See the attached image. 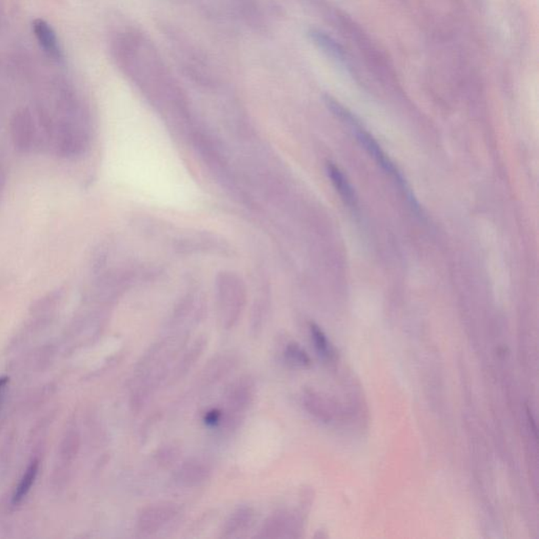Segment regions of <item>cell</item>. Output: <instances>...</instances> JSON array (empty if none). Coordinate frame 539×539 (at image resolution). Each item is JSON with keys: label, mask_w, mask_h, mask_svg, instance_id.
Instances as JSON below:
<instances>
[{"label": "cell", "mask_w": 539, "mask_h": 539, "mask_svg": "<svg viewBox=\"0 0 539 539\" xmlns=\"http://www.w3.org/2000/svg\"><path fill=\"white\" fill-rule=\"evenodd\" d=\"M12 140L20 152L36 153L49 151V136L41 115L35 116L28 110L16 114L12 121Z\"/></svg>", "instance_id": "cell-1"}, {"label": "cell", "mask_w": 539, "mask_h": 539, "mask_svg": "<svg viewBox=\"0 0 539 539\" xmlns=\"http://www.w3.org/2000/svg\"><path fill=\"white\" fill-rule=\"evenodd\" d=\"M254 383L249 377L235 381L226 393V411L221 414L220 425L226 430H234L243 421L254 398Z\"/></svg>", "instance_id": "cell-2"}, {"label": "cell", "mask_w": 539, "mask_h": 539, "mask_svg": "<svg viewBox=\"0 0 539 539\" xmlns=\"http://www.w3.org/2000/svg\"><path fill=\"white\" fill-rule=\"evenodd\" d=\"M177 514L178 507L173 503L149 505L144 507L138 516V531L144 534H152L171 521Z\"/></svg>", "instance_id": "cell-3"}, {"label": "cell", "mask_w": 539, "mask_h": 539, "mask_svg": "<svg viewBox=\"0 0 539 539\" xmlns=\"http://www.w3.org/2000/svg\"><path fill=\"white\" fill-rule=\"evenodd\" d=\"M211 465L199 458L189 459L178 470L176 479L184 486H195L205 482L211 475Z\"/></svg>", "instance_id": "cell-4"}, {"label": "cell", "mask_w": 539, "mask_h": 539, "mask_svg": "<svg viewBox=\"0 0 539 539\" xmlns=\"http://www.w3.org/2000/svg\"><path fill=\"white\" fill-rule=\"evenodd\" d=\"M33 30L39 45L50 57L60 60L62 57L60 43L53 28L46 20H36L33 22Z\"/></svg>", "instance_id": "cell-5"}, {"label": "cell", "mask_w": 539, "mask_h": 539, "mask_svg": "<svg viewBox=\"0 0 539 539\" xmlns=\"http://www.w3.org/2000/svg\"><path fill=\"white\" fill-rule=\"evenodd\" d=\"M254 519V512L251 507H241L237 509L234 513L231 514L228 519L224 524L222 530V536L233 537L235 535L240 534L245 532L247 528H250Z\"/></svg>", "instance_id": "cell-6"}, {"label": "cell", "mask_w": 539, "mask_h": 539, "mask_svg": "<svg viewBox=\"0 0 539 539\" xmlns=\"http://www.w3.org/2000/svg\"><path fill=\"white\" fill-rule=\"evenodd\" d=\"M293 520L284 513H276L264 522L261 528L262 538H280L291 536Z\"/></svg>", "instance_id": "cell-7"}, {"label": "cell", "mask_w": 539, "mask_h": 539, "mask_svg": "<svg viewBox=\"0 0 539 539\" xmlns=\"http://www.w3.org/2000/svg\"><path fill=\"white\" fill-rule=\"evenodd\" d=\"M310 39L314 41L320 49H322L327 55L339 62H346L347 55L345 49L341 43H337L333 37L320 30H311L309 33Z\"/></svg>", "instance_id": "cell-8"}, {"label": "cell", "mask_w": 539, "mask_h": 539, "mask_svg": "<svg viewBox=\"0 0 539 539\" xmlns=\"http://www.w3.org/2000/svg\"><path fill=\"white\" fill-rule=\"evenodd\" d=\"M327 169H328V174L330 176L331 180H332V184H334L339 194L345 199L348 205H353L354 201H355L354 190L350 182H348L347 178L343 175V172L336 165H333V163H328Z\"/></svg>", "instance_id": "cell-9"}, {"label": "cell", "mask_w": 539, "mask_h": 539, "mask_svg": "<svg viewBox=\"0 0 539 539\" xmlns=\"http://www.w3.org/2000/svg\"><path fill=\"white\" fill-rule=\"evenodd\" d=\"M39 461L35 460L34 463H31L30 467L28 468L26 473L22 476V480H20V484H18V489H16L15 493L13 495L14 505H18L27 496L29 491L32 488L33 484H34L35 479H36L37 474H39Z\"/></svg>", "instance_id": "cell-10"}, {"label": "cell", "mask_w": 539, "mask_h": 539, "mask_svg": "<svg viewBox=\"0 0 539 539\" xmlns=\"http://www.w3.org/2000/svg\"><path fill=\"white\" fill-rule=\"evenodd\" d=\"M285 358L289 364L299 368H306L311 364L308 354L295 343H290L285 349Z\"/></svg>", "instance_id": "cell-11"}, {"label": "cell", "mask_w": 539, "mask_h": 539, "mask_svg": "<svg viewBox=\"0 0 539 539\" xmlns=\"http://www.w3.org/2000/svg\"><path fill=\"white\" fill-rule=\"evenodd\" d=\"M231 364H233V360L231 358L221 357L214 360L213 364L209 367L207 370H205V379L207 381H219V378H221L226 375V373L228 372Z\"/></svg>", "instance_id": "cell-12"}, {"label": "cell", "mask_w": 539, "mask_h": 539, "mask_svg": "<svg viewBox=\"0 0 539 539\" xmlns=\"http://www.w3.org/2000/svg\"><path fill=\"white\" fill-rule=\"evenodd\" d=\"M205 341H195L193 347L186 352V356L184 357L182 364H180L179 369L177 372L179 374H184V373L188 372L189 369L192 368L193 364H195L197 358L200 357L201 353L205 349Z\"/></svg>", "instance_id": "cell-13"}, {"label": "cell", "mask_w": 539, "mask_h": 539, "mask_svg": "<svg viewBox=\"0 0 539 539\" xmlns=\"http://www.w3.org/2000/svg\"><path fill=\"white\" fill-rule=\"evenodd\" d=\"M311 330L312 339H313L314 346H315L316 350H318L320 355L324 356V357H329L330 355V346H329L328 339H327L325 333L320 330V327L316 326L315 324H312L310 327Z\"/></svg>", "instance_id": "cell-14"}, {"label": "cell", "mask_w": 539, "mask_h": 539, "mask_svg": "<svg viewBox=\"0 0 539 539\" xmlns=\"http://www.w3.org/2000/svg\"><path fill=\"white\" fill-rule=\"evenodd\" d=\"M222 412L220 410H212L207 412L205 416V423L211 427L220 425Z\"/></svg>", "instance_id": "cell-15"}, {"label": "cell", "mask_w": 539, "mask_h": 539, "mask_svg": "<svg viewBox=\"0 0 539 539\" xmlns=\"http://www.w3.org/2000/svg\"><path fill=\"white\" fill-rule=\"evenodd\" d=\"M6 186V172L4 165L0 163V196L3 194Z\"/></svg>", "instance_id": "cell-16"}, {"label": "cell", "mask_w": 539, "mask_h": 539, "mask_svg": "<svg viewBox=\"0 0 539 539\" xmlns=\"http://www.w3.org/2000/svg\"><path fill=\"white\" fill-rule=\"evenodd\" d=\"M8 381H9V379H8V377H0V391L4 389V388L6 387V385H7Z\"/></svg>", "instance_id": "cell-17"}]
</instances>
